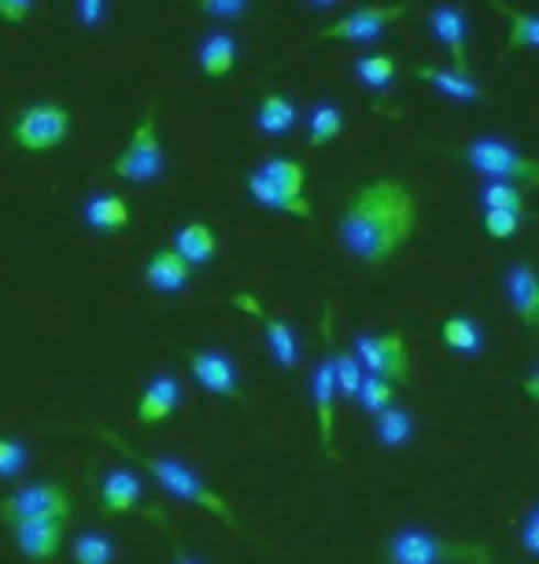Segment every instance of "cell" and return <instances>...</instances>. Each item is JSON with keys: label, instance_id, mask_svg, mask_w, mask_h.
<instances>
[{"label": "cell", "instance_id": "obj_13", "mask_svg": "<svg viewBox=\"0 0 539 564\" xmlns=\"http://www.w3.org/2000/svg\"><path fill=\"white\" fill-rule=\"evenodd\" d=\"M429 30L432 37L440 41L443 48L451 52L454 67L459 74H470V45H466V15H462V8L454 4H440L429 12Z\"/></svg>", "mask_w": 539, "mask_h": 564}, {"label": "cell", "instance_id": "obj_9", "mask_svg": "<svg viewBox=\"0 0 539 564\" xmlns=\"http://www.w3.org/2000/svg\"><path fill=\"white\" fill-rule=\"evenodd\" d=\"M410 12V4H363L355 12H347L336 23L322 26L319 37L322 41H352V45H363V41H374L385 34L388 26L399 23Z\"/></svg>", "mask_w": 539, "mask_h": 564}, {"label": "cell", "instance_id": "obj_28", "mask_svg": "<svg viewBox=\"0 0 539 564\" xmlns=\"http://www.w3.org/2000/svg\"><path fill=\"white\" fill-rule=\"evenodd\" d=\"M414 440V413L403 410L396 402V406H388L385 413H377V443L385 446V451H399V446H407Z\"/></svg>", "mask_w": 539, "mask_h": 564}, {"label": "cell", "instance_id": "obj_36", "mask_svg": "<svg viewBox=\"0 0 539 564\" xmlns=\"http://www.w3.org/2000/svg\"><path fill=\"white\" fill-rule=\"evenodd\" d=\"M484 232L492 240H514L521 232V215H506V210H484Z\"/></svg>", "mask_w": 539, "mask_h": 564}, {"label": "cell", "instance_id": "obj_32", "mask_svg": "<svg viewBox=\"0 0 539 564\" xmlns=\"http://www.w3.org/2000/svg\"><path fill=\"white\" fill-rule=\"evenodd\" d=\"M481 207L484 210H506V215H521L525 218V193L510 181H488V185H481Z\"/></svg>", "mask_w": 539, "mask_h": 564}, {"label": "cell", "instance_id": "obj_5", "mask_svg": "<svg viewBox=\"0 0 539 564\" xmlns=\"http://www.w3.org/2000/svg\"><path fill=\"white\" fill-rule=\"evenodd\" d=\"M115 174L130 185H152L163 177V141H160V122H155V108L141 115V122L133 126L130 141L115 159Z\"/></svg>", "mask_w": 539, "mask_h": 564}, {"label": "cell", "instance_id": "obj_11", "mask_svg": "<svg viewBox=\"0 0 539 564\" xmlns=\"http://www.w3.org/2000/svg\"><path fill=\"white\" fill-rule=\"evenodd\" d=\"M177 406H182V380H177L174 372H155L144 384L141 399H137V424L155 429V424H163Z\"/></svg>", "mask_w": 539, "mask_h": 564}, {"label": "cell", "instance_id": "obj_1", "mask_svg": "<svg viewBox=\"0 0 539 564\" xmlns=\"http://www.w3.org/2000/svg\"><path fill=\"white\" fill-rule=\"evenodd\" d=\"M418 199L396 177H377L355 188L341 210V248L366 265H385L414 237Z\"/></svg>", "mask_w": 539, "mask_h": 564}, {"label": "cell", "instance_id": "obj_26", "mask_svg": "<svg viewBox=\"0 0 539 564\" xmlns=\"http://www.w3.org/2000/svg\"><path fill=\"white\" fill-rule=\"evenodd\" d=\"M492 8L506 19V23H510V34H506V41H503V52L539 45V15L536 12H521V8H510V4H503V0H492Z\"/></svg>", "mask_w": 539, "mask_h": 564}, {"label": "cell", "instance_id": "obj_35", "mask_svg": "<svg viewBox=\"0 0 539 564\" xmlns=\"http://www.w3.org/2000/svg\"><path fill=\"white\" fill-rule=\"evenodd\" d=\"M30 465V451L26 443L12 440V435H0V480H15V476H23Z\"/></svg>", "mask_w": 539, "mask_h": 564}, {"label": "cell", "instance_id": "obj_15", "mask_svg": "<svg viewBox=\"0 0 539 564\" xmlns=\"http://www.w3.org/2000/svg\"><path fill=\"white\" fill-rule=\"evenodd\" d=\"M336 380H333V361L325 355L319 366L311 372V402H314V413H319V432H322V446L325 454L336 457V446H333V432H336Z\"/></svg>", "mask_w": 539, "mask_h": 564}, {"label": "cell", "instance_id": "obj_24", "mask_svg": "<svg viewBox=\"0 0 539 564\" xmlns=\"http://www.w3.org/2000/svg\"><path fill=\"white\" fill-rule=\"evenodd\" d=\"M196 59H200L204 78H211V82L226 78V74L234 70V63H237V41L229 34H222V30H215V34H207L204 41H200Z\"/></svg>", "mask_w": 539, "mask_h": 564}, {"label": "cell", "instance_id": "obj_29", "mask_svg": "<svg viewBox=\"0 0 539 564\" xmlns=\"http://www.w3.org/2000/svg\"><path fill=\"white\" fill-rule=\"evenodd\" d=\"M256 170L270 181L273 188H281V193H289V196H306V166H303V163H295V159L273 155V159H267V163H259Z\"/></svg>", "mask_w": 539, "mask_h": 564}, {"label": "cell", "instance_id": "obj_19", "mask_svg": "<svg viewBox=\"0 0 539 564\" xmlns=\"http://www.w3.org/2000/svg\"><path fill=\"white\" fill-rule=\"evenodd\" d=\"M188 276H193V265H185V259L171 248L155 251L152 259L144 262V281L152 292L160 295H177L188 284Z\"/></svg>", "mask_w": 539, "mask_h": 564}, {"label": "cell", "instance_id": "obj_30", "mask_svg": "<svg viewBox=\"0 0 539 564\" xmlns=\"http://www.w3.org/2000/svg\"><path fill=\"white\" fill-rule=\"evenodd\" d=\"M344 133V111L336 104H314L306 115V144L325 148Z\"/></svg>", "mask_w": 539, "mask_h": 564}, {"label": "cell", "instance_id": "obj_17", "mask_svg": "<svg viewBox=\"0 0 539 564\" xmlns=\"http://www.w3.org/2000/svg\"><path fill=\"white\" fill-rule=\"evenodd\" d=\"M506 300H510L514 314L521 317L528 328H536L539 322V276L528 262H514L503 276Z\"/></svg>", "mask_w": 539, "mask_h": 564}, {"label": "cell", "instance_id": "obj_41", "mask_svg": "<svg viewBox=\"0 0 539 564\" xmlns=\"http://www.w3.org/2000/svg\"><path fill=\"white\" fill-rule=\"evenodd\" d=\"M174 564H204V561H196L193 553H185V550H182V546H177V542H174Z\"/></svg>", "mask_w": 539, "mask_h": 564}, {"label": "cell", "instance_id": "obj_21", "mask_svg": "<svg viewBox=\"0 0 539 564\" xmlns=\"http://www.w3.org/2000/svg\"><path fill=\"white\" fill-rule=\"evenodd\" d=\"M440 339H443V347L454 350L459 358L484 355V328L477 317H470V314H451L448 322L440 325Z\"/></svg>", "mask_w": 539, "mask_h": 564}, {"label": "cell", "instance_id": "obj_8", "mask_svg": "<svg viewBox=\"0 0 539 564\" xmlns=\"http://www.w3.org/2000/svg\"><path fill=\"white\" fill-rule=\"evenodd\" d=\"M74 513V502L67 495V487L60 484H26L19 487L15 495H8L4 502H0V517L8 520V524H19V520H67Z\"/></svg>", "mask_w": 539, "mask_h": 564}, {"label": "cell", "instance_id": "obj_12", "mask_svg": "<svg viewBox=\"0 0 539 564\" xmlns=\"http://www.w3.org/2000/svg\"><path fill=\"white\" fill-rule=\"evenodd\" d=\"M63 524H67V520H48V517L19 520V524H12V539L26 561L48 564V561H56V553L63 546Z\"/></svg>", "mask_w": 539, "mask_h": 564}, {"label": "cell", "instance_id": "obj_34", "mask_svg": "<svg viewBox=\"0 0 539 564\" xmlns=\"http://www.w3.org/2000/svg\"><path fill=\"white\" fill-rule=\"evenodd\" d=\"M330 361H333L336 395L355 402V391H358V384H363V366L355 361L352 350H330Z\"/></svg>", "mask_w": 539, "mask_h": 564}, {"label": "cell", "instance_id": "obj_37", "mask_svg": "<svg viewBox=\"0 0 539 564\" xmlns=\"http://www.w3.org/2000/svg\"><path fill=\"white\" fill-rule=\"evenodd\" d=\"M196 8L207 19H218V23H234L251 8V0H196Z\"/></svg>", "mask_w": 539, "mask_h": 564}, {"label": "cell", "instance_id": "obj_27", "mask_svg": "<svg viewBox=\"0 0 539 564\" xmlns=\"http://www.w3.org/2000/svg\"><path fill=\"white\" fill-rule=\"evenodd\" d=\"M71 561L74 564H115L119 561V542L108 531H82L71 542Z\"/></svg>", "mask_w": 539, "mask_h": 564}, {"label": "cell", "instance_id": "obj_38", "mask_svg": "<svg viewBox=\"0 0 539 564\" xmlns=\"http://www.w3.org/2000/svg\"><path fill=\"white\" fill-rule=\"evenodd\" d=\"M521 546L528 557H539V509L528 506V513L521 520Z\"/></svg>", "mask_w": 539, "mask_h": 564}, {"label": "cell", "instance_id": "obj_6", "mask_svg": "<svg viewBox=\"0 0 539 564\" xmlns=\"http://www.w3.org/2000/svg\"><path fill=\"white\" fill-rule=\"evenodd\" d=\"M466 163L488 181H510V185H528L539 177V163L525 155L521 148L499 141V137H473L466 144Z\"/></svg>", "mask_w": 539, "mask_h": 564}, {"label": "cell", "instance_id": "obj_25", "mask_svg": "<svg viewBox=\"0 0 539 564\" xmlns=\"http://www.w3.org/2000/svg\"><path fill=\"white\" fill-rule=\"evenodd\" d=\"M295 122H300V108L289 100V97H281V93H270V97H262L259 100V108H256V126L267 137H284V133H292L295 130Z\"/></svg>", "mask_w": 539, "mask_h": 564}, {"label": "cell", "instance_id": "obj_20", "mask_svg": "<svg viewBox=\"0 0 539 564\" xmlns=\"http://www.w3.org/2000/svg\"><path fill=\"white\" fill-rule=\"evenodd\" d=\"M245 185H248V196L256 199L259 207L278 210V215H289V218H311V199L289 196V193H281V188H273L270 181L259 174V170H251Z\"/></svg>", "mask_w": 539, "mask_h": 564}, {"label": "cell", "instance_id": "obj_14", "mask_svg": "<svg viewBox=\"0 0 539 564\" xmlns=\"http://www.w3.org/2000/svg\"><path fill=\"white\" fill-rule=\"evenodd\" d=\"M237 306H248V311L259 314L262 336H267V355H270L273 366H281V369H295V366H300L303 347H300V336H295V328L289 322H281V317L259 311L256 300H237Z\"/></svg>", "mask_w": 539, "mask_h": 564}, {"label": "cell", "instance_id": "obj_2", "mask_svg": "<svg viewBox=\"0 0 539 564\" xmlns=\"http://www.w3.org/2000/svg\"><path fill=\"white\" fill-rule=\"evenodd\" d=\"M108 443H111V440H108ZM115 446H119V443H115ZM122 451H126V446H122ZM126 454H130L137 465H144L148 473L155 476V484H160L171 498H177V502H188V506L207 509V513L222 517V524H229V528H237V531H240L237 517H234V509H229V506L215 495V487H207L204 480H200V476L193 473V465L177 462V457H171V454H133V451H126Z\"/></svg>", "mask_w": 539, "mask_h": 564}, {"label": "cell", "instance_id": "obj_18", "mask_svg": "<svg viewBox=\"0 0 539 564\" xmlns=\"http://www.w3.org/2000/svg\"><path fill=\"white\" fill-rule=\"evenodd\" d=\"M82 218H86L89 229L108 232L111 237V232H122L133 221V207H130V199L119 193H93L86 196V204H82Z\"/></svg>", "mask_w": 539, "mask_h": 564}, {"label": "cell", "instance_id": "obj_7", "mask_svg": "<svg viewBox=\"0 0 539 564\" xmlns=\"http://www.w3.org/2000/svg\"><path fill=\"white\" fill-rule=\"evenodd\" d=\"M352 347L366 377L388 380V384H407L410 380V355L403 333H358Z\"/></svg>", "mask_w": 539, "mask_h": 564}, {"label": "cell", "instance_id": "obj_4", "mask_svg": "<svg viewBox=\"0 0 539 564\" xmlns=\"http://www.w3.org/2000/svg\"><path fill=\"white\" fill-rule=\"evenodd\" d=\"M74 130V115L63 104H30L19 111V119L12 122V144L19 152L41 155V152H56Z\"/></svg>", "mask_w": 539, "mask_h": 564}, {"label": "cell", "instance_id": "obj_39", "mask_svg": "<svg viewBox=\"0 0 539 564\" xmlns=\"http://www.w3.org/2000/svg\"><path fill=\"white\" fill-rule=\"evenodd\" d=\"M30 12H34V0H0V19L8 26H23Z\"/></svg>", "mask_w": 539, "mask_h": 564}, {"label": "cell", "instance_id": "obj_31", "mask_svg": "<svg viewBox=\"0 0 539 564\" xmlns=\"http://www.w3.org/2000/svg\"><path fill=\"white\" fill-rule=\"evenodd\" d=\"M355 78L369 89H388L399 78V63L385 52H369V56L355 59Z\"/></svg>", "mask_w": 539, "mask_h": 564}, {"label": "cell", "instance_id": "obj_16", "mask_svg": "<svg viewBox=\"0 0 539 564\" xmlns=\"http://www.w3.org/2000/svg\"><path fill=\"white\" fill-rule=\"evenodd\" d=\"M144 498V484L133 468H108L100 480V509L108 517H122L133 513Z\"/></svg>", "mask_w": 539, "mask_h": 564}, {"label": "cell", "instance_id": "obj_22", "mask_svg": "<svg viewBox=\"0 0 539 564\" xmlns=\"http://www.w3.org/2000/svg\"><path fill=\"white\" fill-rule=\"evenodd\" d=\"M171 251L182 254L185 265H207L218 254L215 229H211L207 221H185V226L174 232V248Z\"/></svg>", "mask_w": 539, "mask_h": 564}, {"label": "cell", "instance_id": "obj_42", "mask_svg": "<svg viewBox=\"0 0 539 564\" xmlns=\"http://www.w3.org/2000/svg\"><path fill=\"white\" fill-rule=\"evenodd\" d=\"M306 4H314V8H333L336 0H306Z\"/></svg>", "mask_w": 539, "mask_h": 564}, {"label": "cell", "instance_id": "obj_40", "mask_svg": "<svg viewBox=\"0 0 539 564\" xmlns=\"http://www.w3.org/2000/svg\"><path fill=\"white\" fill-rule=\"evenodd\" d=\"M74 12H78V23L86 30H97L104 23V0H74Z\"/></svg>", "mask_w": 539, "mask_h": 564}, {"label": "cell", "instance_id": "obj_3", "mask_svg": "<svg viewBox=\"0 0 539 564\" xmlns=\"http://www.w3.org/2000/svg\"><path fill=\"white\" fill-rule=\"evenodd\" d=\"M388 564H492L488 550L436 539L425 528H399L388 539Z\"/></svg>", "mask_w": 539, "mask_h": 564}, {"label": "cell", "instance_id": "obj_23", "mask_svg": "<svg viewBox=\"0 0 539 564\" xmlns=\"http://www.w3.org/2000/svg\"><path fill=\"white\" fill-rule=\"evenodd\" d=\"M414 78L418 82H425L432 85L436 93H443V97H451V100H484V89L477 82H473V74H459V70H451V67H418L414 70Z\"/></svg>", "mask_w": 539, "mask_h": 564}, {"label": "cell", "instance_id": "obj_10", "mask_svg": "<svg viewBox=\"0 0 539 564\" xmlns=\"http://www.w3.org/2000/svg\"><path fill=\"white\" fill-rule=\"evenodd\" d=\"M188 372L207 395L215 399H240V372L226 347H200L188 355Z\"/></svg>", "mask_w": 539, "mask_h": 564}, {"label": "cell", "instance_id": "obj_33", "mask_svg": "<svg viewBox=\"0 0 539 564\" xmlns=\"http://www.w3.org/2000/svg\"><path fill=\"white\" fill-rule=\"evenodd\" d=\"M355 406L369 413V417H377V413H385L388 406H396V384H388V380H377V377H366L363 372V384L355 391Z\"/></svg>", "mask_w": 539, "mask_h": 564}]
</instances>
